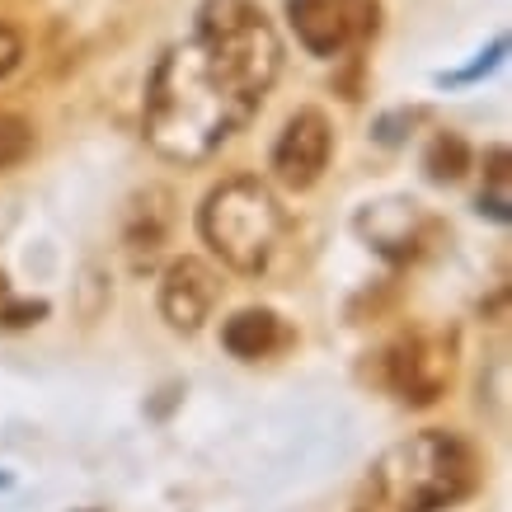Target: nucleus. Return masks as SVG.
Masks as SVG:
<instances>
[{
  "label": "nucleus",
  "instance_id": "obj_8",
  "mask_svg": "<svg viewBox=\"0 0 512 512\" xmlns=\"http://www.w3.org/2000/svg\"><path fill=\"white\" fill-rule=\"evenodd\" d=\"M334 160V123L325 109H296L273 141V179L287 193H311Z\"/></svg>",
  "mask_w": 512,
  "mask_h": 512
},
{
  "label": "nucleus",
  "instance_id": "obj_5",
  "mask_svg": "<svg viewBox=\"0 0 512 512\" xmlns=\"http://www.w3.org/2000/svg\"><path fill=\"white\" fill-rule=\"evenodd\" d=\"M461 367V329L456 325H414L381 353V386L409 409H428L451 390Z\"/></svg>",
  "mask_w": 512,
  "mask_h": 512
},
{
  "label": "nucleus",
  "instance_id": "obj_10",
  "mask_svg": "<svg viewBox=\"0 0 512 512\" xmlns=\"http://www.w3.org/2000/svg\"><path fill=\"white\" fill-rule=\"evenodd\" d=\"M174 207H179V198H174V188H165V184H146L127 198V207H123V254L132 259L137 273H146V268L160 259V249L170 245L174 217H179Z\"/></svg>",
  "mask_w": 512,
  "mask_h": 512
},
{
  "label": "nucleus",
  "instance_id": "obj_21",
  "mask_svg": "<svg viewBox=\"0 0 512 512\" xmlns=\"http://www.w3.org/2000/svg\"><path fill=\"white\" fill-rule=\"evenodd\" d=\"M10 484H15V475H10V470H0V489H10Z\"/></svg>",
  "mask_w": 512,
  "mask_h": 512
},
{
  "label": "nucleus",
  "instance_id": "obj_15",
  "mask_svg": "<svg viewBox=\"0 0 512 512\" xmlns=\"http://www.w3.org/2000/svg\"><path fill=\"white\" fill-rule=\"evenodd\" d=\"M503 57H508V38L498 33L494 43L484 47V52H480V57H475L470 66H461V71H442V76H437V85H442V90H461V85H475V80L489 76V71H494Z\"/></svg>",
  "mask_w": 512,
  "mask_h": 512
},
{
  "label": "nucleus",
  "instance_id": "obj_6",
  "mask_svg": "<svg viewBox=\"0 0 512 512\" xmlns=\"http://www.w3.org/2000/svg\"><path fill=\"white\" fill-rule=\"evenodd\" d=\"M287 24L311 57L329 62L376 38L381 5L376 0H287Z\"/></svg>",
  "mask_w": 512,
  "mask_h": 512
},
{
  "label": "nucleus",
  "instance_id": "obj_18",
  "mask_svg": "<svg viewBox=\"0 0 512 512\" xmlns=\"http://www.w3.org/2000/svg\"><path fill=\"white\" fill-rule=\"evenodd\" d=\"M19 62H24V33H19L15 24H5V19H0V80L15 76Z\"/></svg>",
  "mask_w": 512,
  "mask_h": 512
},
{
  "label": "nucleus",
  "instance_id": "obj_16",
  "mask_svg": "<svg viewBox=\"0 0 512 512\" xmlns=\"http://www.w3.org/2000/svg\"><path fill=\"white\" fill-rule=\"evenodd\" d=\"M47 315H52V301H43V296H29V301L10 296V301L0 306V329H29V325H43Z\"/></svg>",
  "mask_w": 512,
  "mask_h": 512
},
{
  "label": "nucleus",
  "instance_id": "obj_13",
  "mask_svg": "<svg viewBox=\"0 0 512 512\" xmlns=\"http://www.w3.org/2000/svg\"><path fill=\"white\" fill-rule=\"evenodd\" d=\"M423 174L433 184H461L470 174V146L461 132H433L428 151H423Z\"/></svg>",
  "mask_w": 512,
  "mask_h": 512
},
{
  "label": "nucleus",
  "instance_id": "obj_2",
  "mask_svg": "<svg viewBox=\"0 0 512 512\" xmlns=\"http://www.w3.org/2000/svg\"><path fill=\"white\" fill-rule=\"evenodd\" d=\"M484 480L480 447L447 428H423L376 456L348 512H447Z\"/></svg>",
  "mask_w": 512,
  "mask_h": 512
},
{
  "label": "nucleus",
  "instance_id": "obj_9",
  "mask_svg": "<svg viewBox=\"0 0 512 512\" xmlns=\"http://www.w3.org/2000/svg\"><path fill=\"white\" fill-rule=\"evenodd\" d=\"M217 296H221V278L212 273V264L198 259V254H184L160 278V320L174 334H198L217 311Z\"/></svg>",
  "mask_w": 512,
  "mask_h": 512
},
{
  "label": "nucleus",
  "instance_id": "obj_3",
  "mask_svg": "<svg viewBox=\"0 0 512 512\" xmlns=\"http://www.w3.org/2000/svg\"><path fill=\"white\" fill-rule=\"evenodd\" d=\"M202 245L240 278H268L292 235V212L259 174L221 179L198 207Z\"/></svg>",
  "mask_w": 512,
  "mask_h": 512
},
{
  "label": "nucleus",
  "instance_id": "obj_19",
  "mask_svg": "<svg viewBox=\"0 0 512 512\" xmlns=\"http://www.w3.org/2000/svg\"><path fill=\"white\" fill-rule=\"evenodd\" d=\"M419 113H386L381 123H376V141H386V146H395V141H404V127L414 123Z\"/></svg>",
  "mask_w": 512,
  "mask_h": 512
},
{
  "label": "nucleus",
  "instance_id": "obj_4",
  "mask_svg": "<svg viewBox=\"0 0 512 512\" xmlns=\"http://www.w3.org/2000/svg\"><path fill=\"white\" fill-rule=\"evenodd\" d=\"M202 52L226 71V76L264 99L282 76V38L273 19L254 0H202L198 5V33Z\"/></svg>",
  "mask_w": 512,
  "mask_h": 512
},
{
  "label": "nucleus",
  "instance_id": "obj_14",
  "mask_svg": "<svg viewBox=\"0 0 512 512\" xmlns=\"http://www.w3.org/2000/svg\"><path fill=\"white\" fill-rule=\"evenodd\" d=\"M33 146H38V137H33L29 118L0 109V174L15 170V165H24V160L33 156Z\"/></svg>",
  "mask_w": 512,
  "mask_h": 512
},
{
  "label": "nucleus",
  "instance_id": "obj_12",
  "mask_svg": "<svg viewBox=\"0 0 512 512\" xmlns=\"http://www.w3.org/2000/svg\"><path fill=\"white\" fill-rule=\"evenodd\" d=\"M508 184H512V151L508 146H489V151H484V193L475 198L480 217H494L498 226H508L512 221Z\"/></svg>",
  "mask_w": 512,
  "mask_h": 512
},
{
  "label": "nucleus",
  "instance_id": "obj_20",
  "mask_svg": "<svg viewBox=\"0 0 512 512\" xmlns=\"http://www.w3.org/2000/svg\"><path fill=\"white\" fill-rule=\"evenodd\" d=\"M480 315L489 320V325H498V320L508 315V287H498V292L489 296V301H480Z\"/></svg>",
  "mask_w": 512,
  "mask_h": 512
},
{
  "label": "nucleus",
  "instance_id": "obj_7",
  "mask_svg": "<svg viewBox=\"0 0 512 512\" xmlns=\"http://www.w3.org/2000/svg\"><path fill=\"white\" fill-rule=\"evenodd\" d=\"M353 231L372 254L404 268V264H419L423 254L442 240V221L428 217L414 198H381V202L357 207Z\"/></svg>",
  "mask_w": 512,
  "mask_h": 512
},
{
  "label": "nucleus",
  "instance_id": "obj_17",
  "mask_svg": "<svg viewBox=\"0 0 512 512\" xmlns=\"http://www.w3.org/2000/svg\"><path fill=\"white\" fill-rule=\"evenodd\" d=\"M109 273H99V268H85V278H80V320H99V315L109 311Z\"/></svg>",
  "mask_w": 512,
  "mask_h": 512
},
{
  "label": "nucleus",
  "instance_id": "obj_11",
  "mask_svg": "<svg viewBox=\"0 0 512 512\" xmlns=\"http://www.w3.org/2000/svg\"><path fill=\"white\" fill-rule=\"evenodd\" d=\"M287 343H292V329L282 325V315L268 311V306H240L221 325V348L235 362H264V357H273Z\"/></svg>",
  "mask_w": 512,
  "mask_h": 512
},
{
  "label": "nucleus",
  "instance_id": "obj_1",
  "mask_svg": "<svg viewBox=\"0 0 512 512\" xmlns=\"http://www.w3.org/2000/svg\"><path fill=\"white\" fill-rule=\"evenodd\" d=\"M264 99L240 90L221 71L198 38L165 47V57L151 71L146 85V109H141V132L151 151L170 165H207L240 127L259 113Z\"/></svg>",
  "mask_w": 512,
  "mask_h": 512
}]
</instances>
